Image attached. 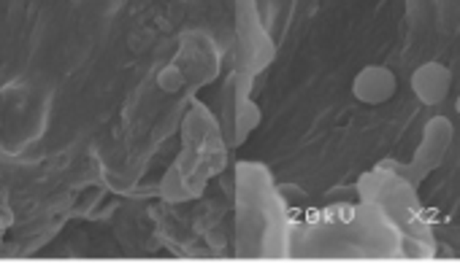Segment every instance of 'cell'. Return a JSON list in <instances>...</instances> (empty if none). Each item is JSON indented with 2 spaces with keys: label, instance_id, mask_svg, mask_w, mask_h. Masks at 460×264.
<instances>
[{
  "label": "cell",
  "instance_id": "obj_1",
  "mask_svg": "<svg viewBox=\"0 0 460 264\" xmlns=\"http://www.w3.org/2000/svg\"><path fill=\"white\" fill-rule=\"evenodd\" d=\"M216 67H219V52L214 49V43L201 33H192L182 40L174 67L162 73H176L171 89H182V84L211 81L216 76Z\"/></svg>",
  "mask_w": 460,
  "mask_h": 264
},
{
  "label": "cell",
  "instance_id": "obj_2",
  "mask_svg": "<svg viewBox=\"0 0 460 264\" xmlns=\"http://www.w3.org/2000/svg\"><path fill=\"white\" fill-rule=\"evenodd\" d=\"M236 35H239V67H241L244 76H252L260 67L268 65V60L273 57V46H271L263 25L257 22L252 0H239Z\"/></svg>",
  "mask_w": 460,
  "mask_h": 264
},
{
  "label": "cell",
  "instance_id": "obj_3",
  "mask_svg": "<svg viewBox=\"0 0 460 264\" xmlns=\"http://www.w3.org/2000/svg\"><path fill=\"white\" fill-rule=\"evenodd\" d=\"M249 76L236 73L225 87L222 94V119L228 127V143L239 145L246 141V135L255 130L257 121H260V111L255 108V103L249 100V87H246Z\"/></svg>",
  "mask_w": 460,
  "mask_h": 264
},
{
  "label": "cell",
  "instance_id": "obj_4",
  "mask_svg": "<svg viewBox=\"0 0 460 264\" xmlns=\"http://www.w3.org/2000/svg\"><path fill=\"white\" fill-rule=\"evenodd\" d=\"M398 89V81L395 73L385 65H368L363 67L355 81H352V94L365 103V106H379V103H387L392 94Z\"/></svg>",
  "mask_w": 460,
  "mask_h": 264
},
{
  "label": "cell",
  "instance_id": "obj_5",
  "mask_svg": "<svg viewBox=\"0 0 460 264\" xmlns=\"http://www.w3.org/2000/svg\"><path fill=\"white\" fill-rule=\"evenodd\" d=\"M412 89H414L419 103L439 106V103H444L449 89H452V73L441 62H425L412 73Z\"/></svg>",
  "mask_w": 460,
  "mask_h": 264
}]
</instances>
